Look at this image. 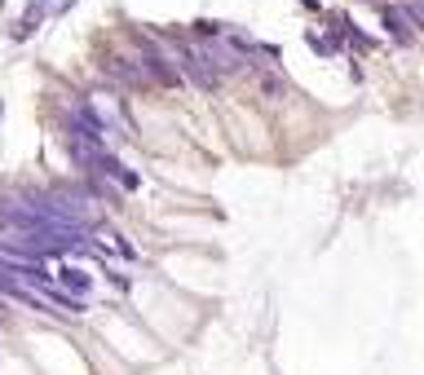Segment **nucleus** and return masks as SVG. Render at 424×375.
<instances>
[{"label": "nucleus", "instance_id": "f257e3e1", "mask_svg": "<svg viewBox=\"0 0 424 375\" xmlns=\"http://www.w3.org/2000/svg\"><path fill=\"white\" fill-rule=\"evenodd\" d=\"M177 71H181V80H190L195 89H217V84H221V76H217L212 62L199 53L195 40H177Z\"/></svg>", "mask_w": 424, "mask_h": 375}, {"label": "nucleus", "instance_id": "f03ea898", "mask_svg": "<svg viewBox=\"0 0 424 375\" xmlns=\"http://www.w3.org/2000/svg\"><path fill=\"white\" fill-rule=\"evenodd\" d=\"M137 58H142V71H146V80L164 84V89H177V84H181L177 62H173V58H168L155 40H146V35H137Z\"/></svg>", "mask_w": 424, "mask_h": 375}, {"label": "nucleus", "instance_id": "7ed1b4c3", "mask_svg": "<svg viewBox=\"0 0 424 375\" xmlns=\"http://www.w3.org/2000/svg\"><path fill=\"white\" fill-rule=\"evenodd\" d=\"M53 14V0H27V9H22V18L14 22V27H9V40H31L35 31L44 27V18Z\"/></svg>", "mask_w": 424, "mask_h": 375}, {"label": "nucleus", "instance_id": "20e7f679", "mask_svg": "<svg viewBox=\"0 0 424 375\" xmlns=\"http://www.w3.org/2000/svg\"><path fill=\"white\" fill-rule=\"evenodd\" d=\"M58 287H62L67 296H76V300H84L93 292V278L84 274V270H76V265H62V270H58Z\"/></svg>", "mask_w": 424, "mask_h": 375}, {"label": "nucleus", "instance_id": "39448f33", "mask_svg": "<svg viewBox=\"0 0 424 375\" xmlns=\"http://www.w3.org/2000/svg\"><path fill=\"white\" fill-rule=\"evenodd\" d=\"M380 18H384V27H389V35H393V40L398 44H411V40H416V27H411V22H407V14H402V9H398V5H384L380 9Z\"/></svg>", "mask_w": 424, "mask_h": 375}, {"label": "nucleus", "instance_id": "423d86ee", "mask_svg": "<svg viewBox=\"0 0 424 375\" xmlns=\"http://www.w3.org/2000/svg\"><path fill=\"white\" fill-rule=\"evenodd\" d=\"M398 9H402V14H407V22H411V27H416V31H424V0H402V5H398Z\"/></svg>", "mask_w": 424, "mask_h": 375}, {"label": "nucleus", "instance_id": "0eeeda50", "mask_svg": "<svg viewBox=\"0 0 424 375\" xmlns=\"http://www.w3.org/2000/svg\"><path fill=\"white\" fill-rule=\"evenodd\" d=\"M106 278H111V287H115V292H128V274H119V270H111V274H106Z\"/></svg>", "mask_w": 424, "mask_h": 375}, {"label": "nucleus", "instance_id": "6e6552de", "mask_svg": "<svg viewBox=\"0 0 424 375\" xmlns=\"http://www.w3.org/2000/svg\"><path fill=\"white\" fill-rule=\"evenodd\" d=\"M71 9H76V0H58V5H53V18H62V14H71Z\"/></svg>", "mask_w": 424, "mask_h": 375}, {"label": "nucleus", "instance_id": "1a4fd4ad", "mask_svg": "<svg viewBox=\"0 0 424 375\" xmlns=\"http://www.w3.org/2000/svg\"><path fill=\"white\" fill-rule=\"evenodd\" d=\"M0 119H5V102H0Z\"/></svg>", "mask_w": 424, "mask_h": 375}]
</instances>
